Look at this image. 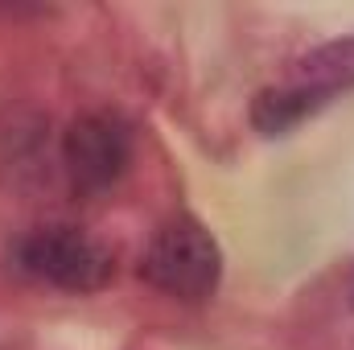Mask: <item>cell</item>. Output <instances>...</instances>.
Returning <instances> with one entry per match:
<instances>
[{"mask_svg":"<svg viewBox=\"0 0 354 350\" xmlns=\"http://www.w3.org/2000/svg\"><path fill=\"white\" fill-rule=\"evenodd\" d=\"M140 276L177 301H206L223 280L218 239L198 219H174L161 227L140 260Z\"/></svg>","mask_w":354,"mask_h":350,"instance_id":"obj_1","label":"cell"},{"mask_svg":"<svg viewBox=\"0 0 354 350\" xmlns=\"http://www.w3.org/2000/svg\"><path fill=\"white\" fill-rule=\"evenodd\" d=\"M62 165L75 181V190H83V194H99V190L115 185L132 165V128H128V120L111 116V111L79 116L66 128Z\"/></svg>","mask_w":354,"mask_h":350,"instance_id":"obj_3","label":"cell"},{"mask_svg":"<svg viewBox=\"0 0 354 350\" xmlns=\"http://www.w3.org/2000/svg\"><path fill=\"white\" fill-rule=\"evenodd\" d=\"M351 293H354V280H351Z\"/></svg>","mask_w":354,"mask_h":350,"instance_id":"obj_6","label":"cell"},{"mask_svg":"<svg viewBox=\"0 0 354 350\" xmlns=\"http://www.w3.org/2000/svg\"><path fill=\"white\" fill-rule=\"evenodd\" d=\"M317 107H326L322 99H313L309 91L292 87V83H276V87H264L252 103V124L256 132L264 136H284L292 132L301 120H309Z\"/></svg>","mask_w":354,"mask_h":350,"instance_id":"obj_5","label":"cell"},{"mask_svg":"<svg viewBox=\"0 0 354 350\" xmlns=\"http://www.w3.org/2000/svg\"><path fill=\"white\" fill-rule=\"evenodd\" d=\"M284 83L309 91L322 103H330L338 91H351L354 87V37H338V42H326V46L309 50L305 58L292 62Z\"/></svg>","mask_w":354,"mask_h":350,"instance_id":"obj_4","label":"cell"},{"mask_svg":"<svg viewBox=\"0 0 354 350\" xmlns=\"http://www.w3.org/2000/svg\"><path fill=\"white\" fill-rule=\"evenodd\" d=\"M12 264L21 276L66 293H95L115 276L111 252L75 227H37L21 235L12 248Z\"/></svg>","mask_w":354,"mask_h":350,"instance_id":"obj_2","label":"cell"}]
</instances>
